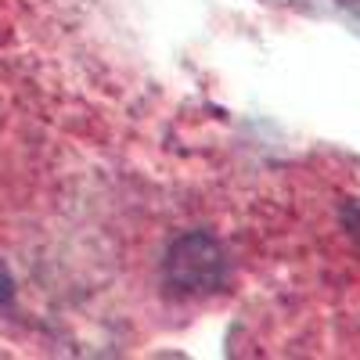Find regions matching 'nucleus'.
I'll use <instances>...</instances> for the list:
<instances>
[{"instance_id": "nucleus-1", "label": "nucleus", "mask_w": 360, "mask_h": 360, "mask_svg": "<svg viewBox=\"0 0 360 360\" xmlns=\"http://www.w3.org/2000/svg\"><path fill=\"white\" fill-rule=\"evenodd\" d=\"M166 281L184 295L217 292L227 281V256L220 242L202 231L176 238L166 252Z\"/></svg>"}, {"instance_id": "nucleus-2", "label": "nucleus", "mask_w": 360, "mask_h": 360, "mask_svg": "<svg viewBox=\"0 0 360 360\" xmlns=\"http://www.w3.org/2000/svg\"><path fill=\"white\" fill-rule=\"evenodd\" d=\"M8 295H11V278H8V270L0 266V303H4Z\"/></svg>"}]
</instances>
